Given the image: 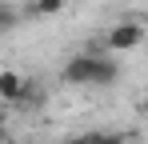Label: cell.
<instances>
[{"mask_svg":"<svg viewBox=\"0 0 148 144\" xmlns=\"http://www.w3.org/2000/svg\"><path fill=\"white\" fill-rule=\"evenodd\" d=\"M64 4H68V0H28V4H20V8H24V16L48 20V16H60V12H64Z\"/></svg>","mask_w":148,"mask_h":144,"instance_id":"5","label":"cell"},{"mask_svg":"<svg viewBox=\"0 0 148 144\" xmlns=\"http://www.w3.org/2000/svg\"><path fill=\"white\" fill-rule=\"evenodd\" d=\"M68 84H92V88H108V84H116V76H120V68H116V60L112 56H92V52H76L72 60L64 64V72H60Z\"/></svg>","mask_w":148,"mask_h":144,"instance_id":"1","label":"cell"},{"mask_svg":"<svg viewBox=\"0 0 148 144\" xmlns=\"http://www.w3.org/2000/svg\"><path fill=\"white\" fill-rule=\"evenodd\" d=\"M40 104H44V88H40V84H36V80H24V92H20V100H16V108H40Z\"/></svg>","mask_w":148,"mask_h":144,"instance_id":"6","label":"cell"},{"mask_svg":"<svg viewBox=\"0 0 148 144\" xmlns=\"http://www.w3.org/2000/svg\"><path fill=\"white\" fill-rule=\"evenodd\" d=\"M128 136H136V132H108V128H100L96 144H128Z\"/></svg>","mask_w":148,"mask_h":144,"instance_id":"7","label":"cell"},{"mask_svg":"<svg viewBox=\"0 0 148 144\" xmlns=\"http://www.w3.org/2000/svg\"><path fill=\"white\" fill-rule=\"evenodd\" d=\"M104 44H108V52H132V48L148 44V32L140 20H116L104 32Z\"/></svg>","mask_w":148,"mask_h":144,"instance_id":"2","label":"cell"},{"mask_svg":"<svg viewBox=\"0 0 148 144\" xmlns=\"http://www.w3.org/2000/svg\"><path fill=\"white\" fill-rule=\"evenodd\" d=\"M96 136H100V128H92V132H76V136H68L64 144H96Z\"/></svg>","mask_w":148,"mask_h":144,"instance_id":"8","label":"cell"},{"mask_svg":"<svg viewBox=\"0 0 148 144\" xmlns=\"http://www.w3.org/2000/svg\"><path fill=\"white\" fill-rule=\"evenodd\" d=\"M4 128H8V108L0 104V136H4Z\"/></svg>","mask_w":148,"mask_h":144,"instance_id":"9","label":"cell"},{"mask_svg":"<svg viewBox=\"0 0 148 144\" xmlns=\"http://www.w3.org/2000/svg\"><path fill=\"white\" fill-rule=\"evenodd\" d=\"M136 112H140V116H148V92L140 96V104H136Z\"/></svg>","mask_w":148,"mask_h":144,"instance_id":"10","label":"cell"},{"mask_svg":"<svg viewBox=\"0 0 148 144\" xmlns=\"http://www.w3.org/2000/svg\"><path fill=\"white\" fill-rule=\"evenodd\" d=\"M20 20H24V8L12 0H0V36H12L20 28Z\"/></svg>","mask_w":148,"mask_h":144,"instance_id":"4","label":"cell"},{"mask_svg":"<svg viewBox=\"0 0 148 144\" xmlns=\"http://www.w3.org/2000/svg\"><path fill=\"white\" fill-rule=\"evenodd\" d=\"M24 80L28 76H20V72H12V68L0 72V104H16L20 92H24Z\"/></svg>","mask_w":148,"mask_h":144,"instance_id":"3","label":"cell"}]
</instances>
